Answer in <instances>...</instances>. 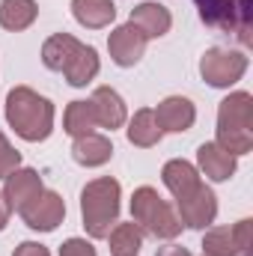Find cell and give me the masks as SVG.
<instances>
[{
    "instance_id": "83f0119b",
    "label": "cell",
    "mask_w": 253,
    "mask_h": 256,
    "mask_svg": "<svg viewBox=\"0 0 253 256\" xmlns=\"http://www.w3.org/2000/svg\"><path fill=\"white\" fill-rule=\"evenodd\" d=\"M155 256H190V250L188 248H182V244H164V248H158V254Z\"/></svg>"
},
{
    "instance_id": "2e32d148",
    "label": "cell",
    "mask_w": 253,
    "mask_h": 256,
    "mask_svg": "<svg viewBox=\"0 0 253 256\" xmlns=\"http://www.w3.org/2000/svg\"><path fill=\"white\" fill-rule=\"evenodd\" d=\"M196 3V12H200V21L214 27V30H224V33H236L238 27V0H194Z\"/></svg>"
},
{
    "instance_id": "ffe728a7",
    "label": "cell",
    "mask_w": 253,
    "mask_h": 256,
    "mask_svg": "<svg viewBox=\"0 0 253 256\" xmlns=\"http://www.w3.org/2000/svg\"><path fill=\"white\" fill-rule=\"evenodd\" d=\"M39 18L36 0H0V27L9 33L27 30Z\"/></svg>"
},
{
    "instance_id": "f1b7e54d",
    "label": "cell",
    "mask_w": 253,
    "mask_h": 256,
    "mask_svg": "<svg viewBox=\"0 0 253 256\" xmlns=\"http://www.w3.org/2000/svg\"><path fill=\"white\" fill-rule=\"evenodd\" d=\"M9 206H6V200H3V194H0V232L6 230V224H9Z\"/></svg>"
},
{
    "instance_id": "7402d4cb",
    "label": "cell",
    "mask_w": 253,
    "mask_h": 256,
    "mask_svg": "<svg viewBox=\"0 0 253 256\" xmlns=\"http://www.w3.org/2000/svg\"><path fill=\"white\" fill-rule=\"evenodd\" d=\"M143 238H146V232H143L134 220H131V224H116V226L108 232L110 256H140Z\"/></svg>"
},
{
    "instance_id": "30bf717a",
    "label": "cell",
    "mask_w": 253,
    "mask_h": 256,
    "mask_svg": "<svg viewBox=\"0 0 253 256\" xmlns=\"http://www.w3.org/2000/svg\"><path fill=\"white\" fill-rule=\"evenodd\" d=\"M155 120L161 131H170V134H182L196 122V108L194 102L185 96H167L164 102H158L155 108Z\"/></svg>"
},
{
    "instance_id": "277c9868",
    "label": "cell",
    "mask_w": 253,
    "mask_h": 256,
    "mask_svg": "<svg viewBox=\"0 0 253 256\" xmlns=\"http://www.w3.org/2000/svg\"><path fill=\"white\" fill-rule=\"evenodd\" d=\"M131 220L146 236H155L161 242H173L182 232V220H179L176 208L149 185L131 194Z\"/></svg>"
},
{
    "instance_id": "44dd1931",
    "label": "cell",
    "mask_w": 253,
    "mask_h": 256,
    "mask_svg": "<svg viewBox=\"0 0 253 256\" xmlns=\"http://www.w3.org/2000/svg\"><path fill=\"white\" fill-rule=\"evenodd\" d=\"M98 68H102L98 51H96L92 45H80L78 54L72 57V63L63 68V74H66V80H68L72 86H86V84L98 74Z\"/></svg>"
},
{
    "instance_id": "ba28073f",
    "label": "cell",
    "mask_w": 253,
    "mask_h": 256,
    "mask_svg": "<svg viewBox=\"0 0 253 256\" xmlns=\"http://www.w3.org/2000/svg\"><path fill=\"white\" fill-rule=\"evenodd\" d=\"M146 36L134 27V24H122V27H114L110 36H108V51H110V60L120 66V68H131V66L140 63V57L146 54Z\"/></svg>"
},
{
    "instance_id": "8992f818",
    "label": "cell",
    "mask_w": 253,
    "mask_h": 256,
    "mask_svg": "<svg viewBox=\"0 0 253 256\" xmlns=\"http://www.w3.org/2000/svg\"><path fill=\"white\" fill-rule=\"evenodd\" d=\"M18 214H21V220L30 230H36V232H54L66 218V200L57 191L45 188L42 194H36Z\"/></svg>"
},
{
    "instance_id": "7c38bea8",
    "label": "cell",
    "mask_w": 253,
    "mask_h": 256,
    "mask_svg": "<svg viewBox=\"0 0 253 256\" xmlns=\"http://www.w3.org/2000/svg\"><path fill=\"white\" fill-rule=\"evenodd\" d=\"M196 164H200V173L212 182H226L232 179V173L238 170V158L230 155L224 146H218L214 140L208 143H200L196 149Z\"/></svg>"
},
{
    "instance_id": "d4e9b609",
    "label": "cell",
    "mask_w": 253,
    "mask_h": 256,
    "mask_svg": "<svg viewBox=\"0 0 253 256\" xmlns=\"http://www.w3.org/2000/svg\"><path fill=\"white\" fill-rule=\"evenodd\" d=\"M15 167H21V152L6 140V134L0 131V179H6Z\"/></svg>"
},
{
    "instance_id": "3957f363",
    "label": "cell",
    "mask_w": 253,
    "mask_h": 256,
    "mask_svg": "<svg viewBox=\"0 0 253 256\" xmlns=\"http://www.w3.org/2000/svg\"><path fill=\"white\" fill-rule=\"evenodd\" d=\"M218 146L230 155H248L253 149V96L238 90L230 92L218 108Z\"/></svg>"
},
{
    "instance_id": "d6986e66",
    "label": "cell",
    "mask_w": 253,
    "mask_h": 256,
    "mask_svg": "<svg viewBox=\"0 0 253 256\" xmlns=\"http://www.w3.org/2000/svg\"><path fill=\"white\" fill-rule=\"evenodd\" d=\"M80 45H84V42H78L72 33H54V36L45 39V45H42V63H45V68L63 72L66 66L72 63V57L78 54Z\"/></svg>"
},
{
    "instance_id": "52a82bcc",
    "label": "cell",
    "mask_w": 253,
    "mask_h": 256,
    "mask_svg": "<svg viewBox=\"0 0 253 256\" xmlns=\"http://www.w3.org/2000/svg\"><path fill=\"white\" fill-rule=\"evenodd\" d=\"M176 214H179L182 226H188V230H208L218 218V196L202 182L188 196L176 200Z\"/></svg>"
},
{
    "instance_id": "6da1fadb",
    "label": "cell",
    "mask_w": 253,
    "mask_h": 256,
    "mask_svg": "<svg viewBox=\"0 0 253 256\" xmlns=\"http://www.w3.org/2000/svg\"><path fill=\"white\" fill-rule=\"evenodd\" d=\"M6 122L21 140L42 143L54 131V104L30 86H15L6 96Z\"/></svg>"
},
{
    "instance_id": "484cf974",
    "label": "cell",
    "mask_w": 253,
    "mask_h": 256,
    "mask_svg": "<svg viewBox=\"0 0 253 256\" xmlns=\"http://www.w3.org/2000/svg\"><path fill=\"white\" fill-rule=\"evenodd\" d=\"M60 256H98L86 238H66L60 244Z\"/></svg>"
},
{
    "instance_id": "9c48e42d",
    "label": "cell",
    "mask_w": 253,
    "mask_h": 256,
    "mask_svg": "<svg viewBox=\"0 0 253 256\" xmlns=\"http://www.w3.org/2000/svg\"><path fill=\"white\" fill-rule=\"evenodd\" d=\"M45 191V185H42V176L36 173V170H30V167H15L6 179H3V200H6V206H9V212H21L36 194Z\"/></svg>"
},
{
    "instance_id": "e0dca14e",
    "label": "cell",
    "mask_w": 253,
    "mask_h": 256,
    "mask_svg": "<svg viewBox=\"0 0 253 256\" xmlns=\"http://www.w3.org/2000/svg\"><path fill=\"white\" fill-rule=\"evenodd\" d=\"M72 15L80 27L102 30V27L114 24L116 6H114V0H72Z\"/></svg>"
},
{
    "instance_id": "ac0fdd59",
    "label": "cell",
    "mask_w": 253,
    "mask_h": 256,
    "mask_svg": "<svg viewBox=\"0 0 253 256\" xmlns=\"http://www.w3.org/2000/svg\"><path fill=\"white\" fill-rule=\"evenodd\" d=\"M128 143L131 146H140V149H152V146H158L161 143V137H164V131L158 128V120H155V110L152 108H140L131 120H128Z\"/></svg>"
},
{
    "instance_id": "603a6c76",
    "label": "cell",
    "mask_w": 253,
    "mask_h": 256,
    "mask_svg": "<svg viewBox=\"0 0 253 256\" xmlns=\"http://www.w3.org/2000/svg\"><path fill=\"white\" fill-rule=\"evenodd\" d=\"M96 128H98V122H96V114H92V104H90V102L78 98V102H72V104L66 108V114H63V131L66 134L84 137V134H92Z\"/></svg>"
},
{
    "instance_id": "4fadbf2b",
    "label": "cell",
    "mask_w": 253,
    "mask_h": 256,
    "mask_svg": "<svg viewBox=\"0 0 253 256\" xmlns=\"http://www.w3.org/2000/svg\"><path fill=\"white\" fill-rule=\"evenodd\" d=\"M90 104H92L96 122L102 128H108V131L122 128L128 122V108H126V102H122V96H120L114 86H98V90L92 92Z\"/></svg>"
},
{
    "instance_id": "5b68a950",
    "label": "cell",
    "mask_w": 253,
    "mask_h": 256,
    "mask_svg": "<svg viewBox=\"0 0 253 256\" xmlns=\"http://www.w3.org/2000/svg\"><path fill=\"white\" fill-rule=\"evenodd\" d=\"M248 54L242 51H230V48H208L202 57H200V74L208 86L214 90H230L236 86L244 72H248Z\"/></svg>"
},
{
    "instance_id": "8fae6325",
    "label": "cell",
    "mask_w": 253,
    "mask_h": 256,
    "mask_svg": "<svg viewBox=\"0 0 253 256\" xmlns=\"http://www.w3.org/2000/svg\"><path fill=\"white\" fill-rule=\"evenodd\" d=\"M128 24H134L146 39H161V36L170 33V27H173V15H170V9L161 6L158 0H146V3H140V6L131 9Z\"/></svg>"
},
{
    "instance_id": "5bb4252c",
    "label": "cell",
    "mask_w": 253,
    "mask_h": 256,
    "mask_svg": "<svg viewBox=\"0 0 253 256\" xmlns=\"http://www.w3.org/2000/svg\"><path fill=\"white\" fill-rule=\"evenodd\" d=\"M161 182H164V188L173 194L176 200H182V196H188L194 188L202 185V176H200V170H196L190 161H185V158H173V161L164 164Z\"/></svg>"
},
{
    "instance_id": "cb8c5ba5",
    "label": "cell",
    "mask_w": 253,
    "mask_h": 256,
    "mask_svg": "<svg viewBox=\"0 0 253 256\" xmlns=\"http://www.w3.org/2000/svg\"><path fill=\"white\" fill-rule=\"evenodd\" d=\"M238 242L232 226H208L202 236V256H238Z\"/></svg>"
},
{
    "instance_id": "7a4b0ae2",
    "label": "cell",
    "mask_w": 253,
    "mask_h": 256,
    "mask_svg": "<svg viewBox=\"0 0 253 256\" xmlns=\"http://www.w3.org/2000/svg\"><path fill=\"white\" fill-rule=\"evenodd\" d=\"M120 196H122V188L110 176H98V179L84 185V191H80V218H84V230L90 232V238H108V232L116 226Z\"/></svg>"
},
{
    "instance_id": "9a60e30c",
    "label": "cell",
    "mask_w": 253,
    "mask_h": 256,
    "mask_svg": "<svg viewBox=\"0 0 253 256\" xmlns=\"http://www.w3.org/2000/svg\"><path fill=\"white\" fill-rule=\"evenodd\" d=\"M72 158L80 164V167H102L114 158V143L110 137L104 134H84V137H74L72 143Z\"/></svg>"
},
{
    "instance_id": "4316f807",
    "label": "cell",
    "mask_w": 253,
    "mask_h": 256,
    "mask_svg": "<svg viewBox=\"0 0 253 256\" xmlns=\"http://www.w3.org/2000/svg\"><path fill=\"white\" fill-rule=\"evenodd\" d=\"M12 256H51V250L45 248V244H39V242H21Z\"/></svg>"
}]
</instances>
